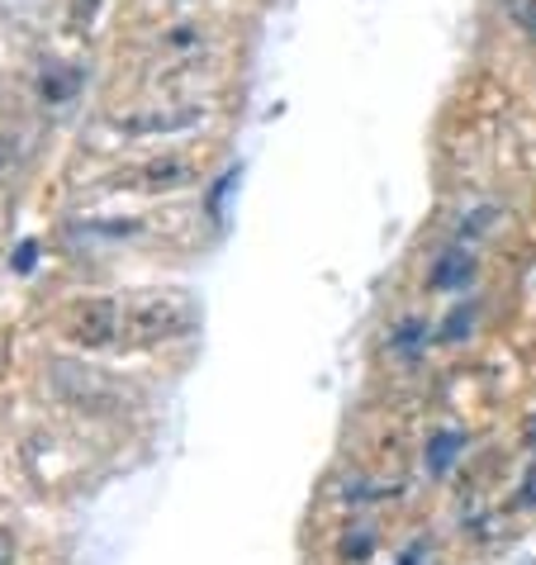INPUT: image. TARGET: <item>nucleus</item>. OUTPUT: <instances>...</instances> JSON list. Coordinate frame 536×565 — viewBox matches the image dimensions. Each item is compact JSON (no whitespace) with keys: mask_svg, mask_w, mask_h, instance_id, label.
<instances>
[{"mask_svg":"<svg viewBox=\"0 0 536 565\" xmlns=\"http://www.w3.org/2000/svg\"><path fill=\"white\" fill-rule=\"evenodd\" d=\"M465 457V433L461 428H437L422 437V470H428L432 480H441L447 470Z\"/></svg>","mask_w":536,"mask_h":565,"instance_id":"39448f33","label":"nucleus"},{"mask_svg":"<svg viewBox=\"0 0 536 565\" xmlns=\"http://www.w3.org/2000/svg\"><path fill=\"white\" fill-rule=\"evenodd\" d=\"M475 280H480V253L475 243H461V238H451L441 253H432L428 271H422V286L432 295H465L475 290Z\"/></svg>","mask_w":536,"mask_h":565,"instance_id":"7ed1b4c3","label":"nucleus"},{"mask_svg":"<svg viewBox=\"0 0 536 565\" xmlns=\"http://www.w3.org/2000/svg\"><path fill=\"white\" fill-rule=\"evenodd\" d=\"M124 319H129V342H167V338H185L195 328V305L185 295L152 290L124 305Z\"/></svg>","mask_w":536,"mask_h":565,"instance_id":"f257e3e1","label":"nucleus"},{"mask_svg":"<svg viewBox=\"0 0 536 565\" xmlns=\"http://www.w3.org/2000/svg\"><path fill=\"white\" fill-rule=\"evenodd\" d=\"M508 14H513V24L536 43V0H508Z\"/></svg>","mask_w":536,"mask_h":565,"instance_id":"423d86ee","label":"nucleus"},{"mask_svg":"<svg viewBox=\"0 0 536 565\" xmlns=\"http://www.w3.org/2000/svg\"><path fill=\"white\" fill-rule=\"evenodd\" d=\"M14 552H20V542H14V527L0 523V565H14Z\"/></svg>","mask_w":536,"mask_h":565,"instance_id":"0eeeda50","label":"nucleus"},{"mask_svg":"<svg viewBox=\"0 0 536 565\" xmlns=\"http://www.w3.org/2000/svg\"><path fill=\"white\" fill-rule=\"evenodd\" d=\"M428 342H432V323L422 319V313L394 319L389 333H385V348H389V356L399 361V366H418L422 352H428Z\"/></svg>","mask_w":536,"mask_h":565,"instance_id":"20e7f679","label":"nucleus"},{"mask_svg":"<svg viewBox=\"0 0 536 565\" xmlns=\"http://www.w3.org/2000/svg\"><path fill=\"white\" fill-rule=\"evenodd\" d=\"M67 338L86 352H109L129 342V319H124V300H86L67 313Z\"/></svg>","mask_w":536,"mask_h":565,"instance_id":"f03ea898","label":"nucleus"}]
</instances>
